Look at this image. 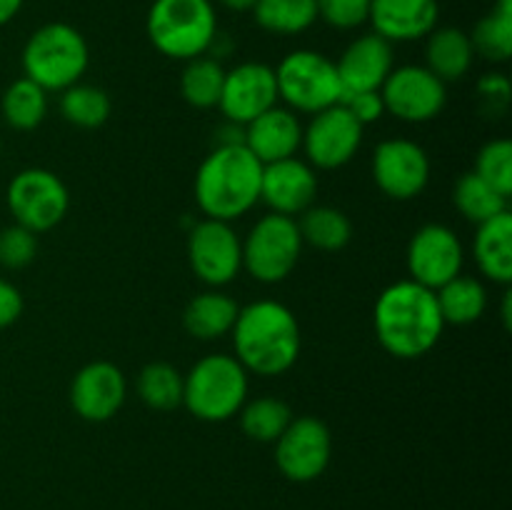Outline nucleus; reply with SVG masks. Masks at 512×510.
<instances>
[{"label": "nucleus", "mask_w": 512, "mask_h": 510, "mask_svg": "<svg viewBox=\"0 0 512 510\" xmlns=\"http://www.w3.org/2000/svg\"><path fill=\"white\" fill-rule=\"evenodd\" d=\"M373 328L385 353L400 360H418L438 345L445 330L435 290L398 280L378 295L373 308Z\"/></svg>", "instance_id": "f257e3e1"}, {"label": "nucleus", "mask_w": 512, "mask_h": 510, "mask_svg": "<svg viewBox=\"0 0 512 510\" xmlns=\"http://www.w3.org/2000/svg\"><path fill=\"white\" fill-rule=\"evenodd\" d=\"M230 333L235 358L253 375L275 378L288 373L300 358L298 318L278 300H255L240 308Z\"/></svg>", "instance_id": "f03ea898"}, {"label": "nucleus", "mask_w": 512, "mask_h": 510, "mask_svg": "<svg viewBox=\"0 0 512 510\" xmlns=\"http://www.w3.org/2000/svg\"><path fill=\"white\" fill-rule=\"evenodd\" d=\"M263 163L245 145H215L200 163L193 195L205 218L233 220L260 203Z\"/></svg>", "instance_id": "7ed1b4c3"}, {"label": "nucleus", "mask_w": 512, "mask_h": 510, "mask_svg": "<svg viewBox=\"0 0 512 510\" xmlns=\"http://www.w3.org/2000/svg\"><path fill=\"white\" fill-rule=\"evenodd\" d=\"M145 30L160 55L188 63L213 50L218 13L213 0H153Z\"/></svg>", "instance_id": "20e7f679"}, {"label": "nucleus", "mask_w": 512, "mask_h": 510, "mask_svg": "<svg viewBox=\"0 0 512 510\" xmlns=\"http://www.w3.org/2000/svg\"><path fill=\"white\" fill-rule=\"evenodd\" d=\"M20 63L25 78L38 83L45 93H63L80 83L88 70V40L70 23H45L25 40Z\"/></svg>", "instance_id": "39448f33"}, {"label": "nucleus", "mask_w": 512, "mask_h": 510, "mask_svg": "<svg viewBox=\"0 0 512 510\" xmlns=\"http://www.w3.org/2000/svg\"><path fill=\"white\" fill-rule=\"evenodd\" d=\"M248 375L235 355H205L183 375V405L203 423H225L248 400Z\"/></svg>", "instance_id": "423d86ee"}, {"label": "nucleus", "mask_w": 512, "mask_h": 510, "mask_svg": "<svg viewBox=\"0 0 512 510\" xmlns=\"http://www.w3.org/2000/svg\"><path fill=\"white\" fill-rule=\"evenodd\" d=\"M273 70L278 100H283L293 113L315 115L330 105H338L343 98L335 60L318 50H293Z\"/></svg>", "instance_id": "0eeeda50"}, {"label": "nucleus", "mask_w": 512, "mask_h": 510, "mask_svg": "<svg viewBox=\"0 0 512 510\" xmlns=\"http://www.w3.org/2000/svg\"><path fill=\"white\" fill-rule=\"evenodd\" d=\"M298 220L288 215L268 213L250 228L243 240V268L258 283H283L303 255Z\"/></svg>", "instance_id": "6e6552de"}, {"label": "nucleus", "mask_w": 512, "mask_h": 510, "mask_svg": "<svg viewBox=\"0 0 512 510\" xmlns=\"http://www.w3.org/2000/svg\"><path fill=\"white\" fill-rule=\"evenodd\" d=\"M5 200L15 223L35 235L58 228L70 210L68 185L48 168H25L15 173Z\"/></svg>", "instance_id": "1a4fd4ad"}, {"label": "nucleus", "mask_w": 512, "mask_h": 510, "mask_svg": "<svg viewBox=\"0 0 512 510\" xmlns=\"http://www.w3.org/2000/svg\"><path fill=\"white\" fill-rule=\"evenodd\" d=\"M188 263L200 283L223 288L243 270V240L225 220H200L188 233Z\"/></svg>", "instance_id": "9d476101"}, {"label": "nucleus", "mask_w": 512, "mask_h": 510, "mask_svg": "<svg viewBox=\"0 0 512 510\" xmlns=\"http://www.w3.org/2000/svg\"><path fill=\"white\" fill-rule=\"evenodd\" d=\"M333 458V435L315 415H300L275 440V465L293 483H310L328 470Z\"/></svg>", "instance_id": "9b49d317"}, {"label": "nucleus", "mask_w": 512, "mask_h": 510, "mask_svg": "<svg viewBox=\"0 0 512 510\" xmlns=\"http://www.w3.org/2000/svg\"><path fill=\"white\" fill-rule=\"evenodd\" d=\"M385 113L403 123H428L443 113L448 103V88L425 65H400L393 68L380 88Z\"/></svg>", "instance_id": "f8f14e48"}, {"label": "nucleus", "mask_w": 512, "mask_h": 510, "mask_svg": "<svg viewBox=\"0 0 512 510\" xmlns=\"http://www.w3.org/2000/svg\"><path fill=\"white\" fill-rule=\"evenodd\" d=\"M363 125L343 108V105H330L310 118L303 128L305 158L318 170H338L348 165L358 155L363 145Z\"/></svg>", "instance_id": "ddd939ff"}, {"label": "nucleus", "mask_w": 512, "mask_h": 510, "mask_svg": "<svg viewBox=\"0 0 512 510\" xmlns=\"http://www.w3.org/2000/svg\"><path fill=\"white\" fill-rule=\"evenodd\" d=\"M465 248L458 233L443 223H428L408 243L410 280L430 290L443 288L463 273Z\"/></svg>", "instance_id": "4468645a"}, {"label": "nucleus", "mask_w": 512, "mask_h": 510, "mask_svg": "<svg viewBox=\"0 0 512 510\" xmlns=\"http://www.w3.org/2000/svg\"><path fill=\"white\" fill-rule=\"evenodd\" d=\"M373 180L393 200H413L428 188L430 158L423 145L405 138L378 143L373 153Z\"/></svg>", "instance_id": "2eb2a0df"}, {"label": "nucleus", "mask_w": 512, "mask_h": 510, "mask_svg": "<svg viewBox=\"0 0 512 510\" xmlns=\"http://www.w3.org/2000/svg\"><path fill=\"white\" fill-rule=\"evenodd\" d=\"M275 105H278V83L270 65L248 60V63L235 65L233 70H225L218 108L228 123H238L245 128L250 120Z\"/></svg>", "instance_id": "dca6fc26"}, {"label": "nucleus", "mask_w": 512, "mask_h": 510, "mask_svg": "<svg viewBox=\"0 0 512 510\" xmlns=\"http://www.w3.org/2000/svg\"><path fill=\"white\" fill-rule=\"evenodd\" d=\"M128 380L118 365L93 360L75 373L70 383V405L88 423H105L123 408Z\"/></svg>", "instance_id": "f3484780"}, {"label": "nucleus", "mask_w": 512, "mask_h": 510, "mask_svg": "<svg viewBox=\"0 0 512 510\" xmlns=\"http://www.w3.org/2000/svg\"><path fill=\"white\" fill-rule=\"evenodd\" d=\"M318 195V175L308 160L285 158L263 165L260 200L278 215H303Z\"/></svg>", "instance_id": "a211bd4d"}, {"label": "nucleus", "mask_w": 512, "mask_h": 510, "mask_svg": "<svg viewBox=\"0 0 512 510\" xmlns=\"http://www.w3.org/2000/svg\"><path fill=\"white\" fill-rule=\"evenodd\" d=\"M335 68H338L343 93H355V90H380L395 68L393 43L380 38L378 33L360 35V38H355L353 43L343 50V55L335 60Z\"/></svg>", "instance_id": "6ab92c4d"}, {"label": "nucleus", "mask_w": 512, "mask_h": 510, "mask_svg": "<svg viewBox=\"0 0 512 510\" xmlns=\"http://www.w3.org/2000/svg\"><path fill=\"white\" fill-rule=\"evenodd\" d=\"M440 20L438 0H370L368 23L388 43L425 40Z\"/></svg>", "instance_id": "aec40b11"}, {"label": "nucleus", "mask_w": 512, "mask_h": 510, "mask_svg": "<svg viewBox=\"0 0 512 510\" xmlns=\"http://www.w3.org/2000/svg\"><path fill=\"white\" fill-rule=\"evenodd\" d=\"M303 143V125L288 108H270L243 128V145L263 165L293 158Z\"/></svg>", "instance_id": "412c9836"}, {"label": "nucleus", "mask_w": 512, "mask_h": 510, "mask_svg": "<svg viewBox=\"0 0 512 510\" xmlns=\"http://www.w3.org/2000/svg\"><path fill=\"white\" fill-rule=\"evenodd\" d=\"M473 258L480 273L498 285L512 283V215L510 210L478 225Z\"/></svg>", "instance_id": "4be33fe9"}, {"label": "nucleus", "mask_w": 512, "mask_h": 510, "mask_svg": "<svg viewBox=\"0 0 512 510\" xmlns=\"http://www.w3.org/2000/svg\"><path fill=\"white\" fill-rule=\"evenodd\" d=\"M473 60L475 50L465 30L445 25L425 38V68L438 75L445 85L463 80L473 68Z\"/></svg>", "instance_id": "5701e85b"}, {"label": "nucleus", "mask_w": 512, "mask_h": 510, "mask_svg": "<svg viewBox=\"0 0 512 510\" xmlns=\"http://www.w3.org/2000/svg\"><path fill=\"white\" fill-rule=\"evenodd\" d=\"M240 313V305L230 295L220 293L218 288H210L205 293L195 295L183 310V325L193 338L198 340H218L233 330L235 318Z\"/></svg>", "instance_id": "b1692460"}, {"label": "nucleus", "mask_w": 512, "mask_h": 510, "mask_svg": "<svg viewBox=\"0 0 512 510\" xmlns=\"http://www.w3.org/2000/svg\"><path fill=\"white\" fill-rule=\"evenodd\" d=\"M445 325H470L488 310V290L473 275H463L435 290Z\"/></svg>", "instance_id": "393cba45"}, {"label": "nucleus", "mask_w": 512, "mask_h": 510, "mask_svg": "<svg viewBox=\"0 0 512 510\" xmlns=\"http://www.w3.org/2000/svg\"><path fill=\"white\" fill-rule=\"evenodd\" d=\"M298 228L303 243L313 245L323 253L343 250L353 238V225H350L348 215L338 208H330V205H310L300 215Z\"/></svg>", "instance_id": "a878e982"}, {"label": "nucleus", "mask_w": 512, "mask_h": 510, "mask_svg": "<svg viewBox=\"0 0 512 510\" xmlns=\"http://www.w3.org/2000/svg\"><path fill=\"white\" fill-rule=\"evenodd\" d=\"M250 13L265 33L273 35H300L318 23L315 0H258Z\"/></svg>", "instance_id": "bb28decb"}, {"label": "nucleus", "mask_w": 512, "mask_h": 510, "mask_svg": "<svg viewBox=\"0 0 512 510\" xmlns=\"http://www.w3.org/2000/svg\"><path fill=\"white\" fill-rule=\"evenodd\" d=\"M0 110H3V120L10 128L28 133V130L38 128L48 115V93L23 75L5 88Z\"/></svg>", "instance_id": "cd10ccee"}, {"label": "nucleus", "mask_w": 512, "mask_h": 510, "mask_svg": "<svg viewBox=\"0 0 512 510\" xmlns=\"http://www.w3.org/2000/svg\"><path fill=\"white\" fill-rule=\"evenodd\" d=\"M468 35L475 55H483L490 63H508L512 55V0H495L493 10L480 18Z\"/></svg>", "instance_id": "c85d7f7f"}, {"label": "nucleus", "mask_w": 512, "mask_h": 510, "mask_svg": "<svg viewBox=\"0 0 512 510\" xmlns=\"http://www.w3.org/2000/svg\"><path fill=\"white\" fill-rule=\"evenodd\" d=\"M225 68L213 55H198L188 60L180 75V95L188 105L198 110L218 108L223 93Z\"/></svg>", "instance_id": "c756f323"}, {"label": "nucleus", "mask_w": 512, "mask_h": 510, "mask_svg": "<svg viewBox=\"0 0 512 510\" xmlns=\"http://www.w3.org/2000/svg\"><path fill=\"white\" fill-rule=\"evenodd\" d=\"M240 430L255 443H275L293 420V410L285 400L263 395V398L245 400L240 408Z\"/></svg>", "instance_id": "7c9ffc66"}, {"label": "nucleus", "mask_w": 512, "mask_h": 510, "mask_svg": "<svg viewBox=\"0 0 512 510\" xmlns=\"http://www.w3.org/2000/svg\"><path fill=\"white\" fill-rule=\"evenodd\" d=\"M453 203L455 208H458V213L475 225L488 223L495 215L508 210V198L500 195L493 185L485 183V180L480 178V175H475L473 170H470V173H463L455 180Z\"/></svg>", "instance_id": "2f4dec72"}, {"label": "nucleus", "mask_w": 512, "mask_h": 510, "mask_svg": "<svg viewBox=\"0 0 512 510\" xmlns=\"http://www.w3.org/2000/svg\"><path fill=\"white\" fill-rule=\"evenodd\" d=\"M110 113H113L110 95L98 85L75 83L60 93V115L75 128H100V125L108 123Z\"/></svg>", "instance_id": "473e14b6"}, {"label": "nucleus", "mask_w": 512, "mask_h": 510, "mask_svg": "<svg viewBox=\"0 0 512 510\" xmlns=\"http://www.w3.org/2000/svg\"><path fill=\"white\" fill-rule=\"evenodd\" d=\"M138 398L153 410H173L183 405V373L175 365L148 363L135 380Z\"/></svg>", "instance_id": "72a5a7b5"}, {"label": "nucleus", "mask_w": 512, "mask_h": 510, "mask_svg": "<svg viewBox=\"0 0 512 510\" xmlns=\"http://www.w3.org/2000/svg\"><path fill=\"white\" fill-rule=\"evenodd\" d=\"M475 175L493 185L500 195L510 198L512 193V143L505 138L490 140L480 148L475 160Z\"/></svg>", "instance_id": "f704fd0d"}, {"label": "nucleus", "mask_w": 512, "mask_h": 510, "mask_svg": "<svg viewBox=\"0 0 512 510\" xmlns=\"http://www.w3.org/2000/svg\"><path fill=\"white\" fill-rule=\"evenodd\" d=\"M38 255V235L13 223L0 230V265L8 270L28 268Z\"/></svg>", "instance_id": "c9c22d12"}, {"label": "nucleus", "mask_w": 512, "mask_h": 510, "mask_svg": "<svg viewBox=\"0 0 512 510\" xmlns=\"http://www.w3.org/2000/svg\"><path fill=\"white\" fill-rule=\"evenodd\" d=\"M318 20L335 30H355L368 23L370 0H315Z\"/></svg>", "instance_id": "e433bc0d"}, {"label": "nucleus", "mask_w": 512, "mask_h": 510, "mask_svg": "<svg viewBox=\"0 0 512 510\" xmlns=\"http://www.w3.org/2000/svg\"><path fill=\"white\" fill-rule=\"evenodd\" d=\"M512 85L508 75L488 73L478 80V105L488 118H503L510 108Z\"/></svg>", "instance_id": "4c0bfd02"}, {"label": "nucleus", "mask_w": 512, "mask_h": 510, "mask_svg": "<svg viewBox=\"0 0 512 510\" xmlns=\"http://www.w3.org/2000/svg\"><path fill=\"white\" fill-rule=\"evenodd\" d=\"M340 105H343L363 128L370 123H378L385 115V103L380 90H355V93H343Z\"/></svg>", "instance_id": "58836bf2"}, {"label": "nucleus", "mask_w": 512, "mask_h": 510, "mask_svg": "<svg viewBox=\"0 0 512 510\" xmlns=\"http://www.w3.org/2000/svg\"><path fill=\"white\" fill-rule=\"evenodd\" d=\"M23 295L15 288L10 280L0 278V330L10 328L13 323H18V318L23 315Z\"/></svg>", "instance_id": "ea45409f"}, {"label": "nucleus", "mask_w": 512, "mask_h": 510, "mask_svg": "<svg viewBox=\"0 0 512 510\" xmlns=\"http://www.w3.org/2000/svg\"><path fill=\"white\" fill-rule=\"evenodd\" d=\"M23 3L25 0H0V28H3V25H8L10 20L20 13Z\"/></svg>", "instance_id": "a19ab883"}, {"label": "nucleus", "mask_w": 512, "mask_h": 510, "mask_svg": "<svg viewBox=\"0 0 512 510\" xmlns=\"http://www.w3.org/2000/svg\"><path fill=\"white\" fill-rule=\"evenodd\" d=\"M218 3L223 5V8L233 10V13H250L258 0H218Z\"/></svg>", "instance_id": "79ce46f5"}, {"label": "nucleus", "mask_w": 512, "mask_h": 510, "mask_svg": "<svg viewBox=\"0 0 512 510\" xmlns=\"http://www.w3.org/2000/svg\"><path fill=\"white\" fill-rule=\"evenodd\" d=\"M0 153H3V143H0Z\"/></svg>", "instance_id": "37998d69"}]
</instances>
